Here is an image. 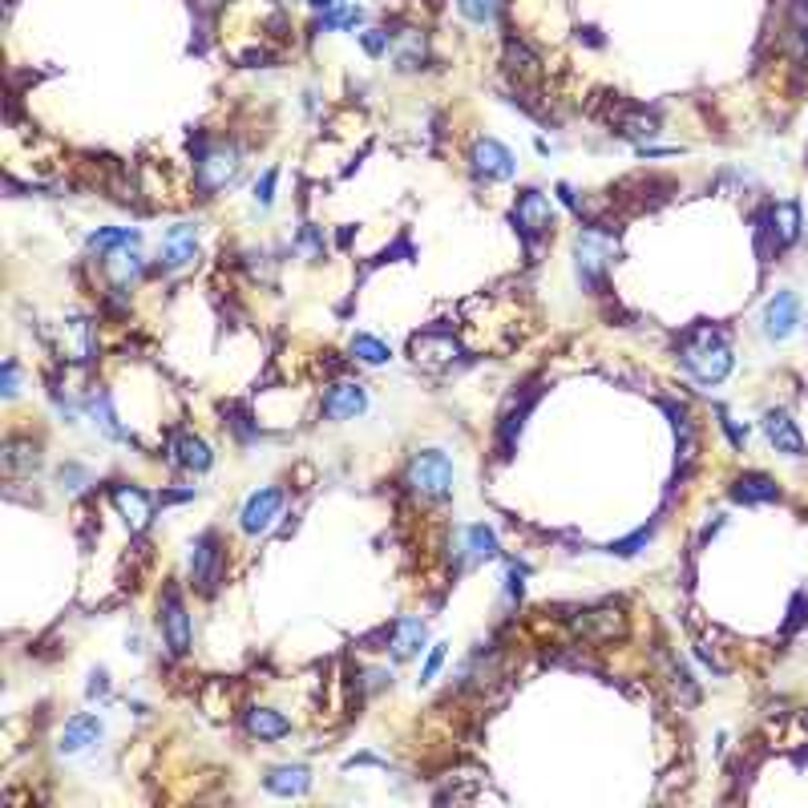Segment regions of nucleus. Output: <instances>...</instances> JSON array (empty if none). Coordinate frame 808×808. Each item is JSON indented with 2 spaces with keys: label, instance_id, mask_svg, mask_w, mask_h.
<instances>
[{
  "label": "nucleus",
  "instance_id": "obj_19",
  "mask_svg": "<svg viewBox=\"0 0 808 808\" xmlns=\"http://www.w3.org/2000/svg\"><path fill=\"white\" fill-rule=\"evenodd\" d=\"M764 433L776 445V453H788V457L804 453V437H800V429H796V421L788 413H768L764 417Z\"/></svg>",
  "mask_w": 808,
  "mask_h": 808
},
{
  "label": "nucleus",
  "instance_id": "obj_21",
  "mask_svg": "<svg viewBox=\"0 0 808 808\" xmlns=\"http://www.w3.org/2000/svg\"><path fill=\"white\" fill-rule=\"evenodd\" d=\"M170 461L182 465V469H190V473H202V469H211V445L190 437V433H182V437L170 441Z\"/></svg>",
  "mask_w": 808,
  "mask_h": 808
},
{
  "label": "nucleus",
  "instance_id": "obj_23",
  "mask_svg": "<svg viewBox=\"0 0 808 808\" xmlns=\"http://www.w3.org/2000/svg\"><path fill=\"white\" fill-rule=\"evenodd\" d=\"M732 497L744 501V505H760V501H776L780 489H776V481L764 477V473H744V477L732 485Z\"/></svg>",
  "mask_w": 808,
  "mask_h": 808
},
{
  "label": "nucleus",
  "instance_id": "obj_31",
  "mask_svg": "<svg viewBox=\"0 0 808 808\" xmlns=\"http://www.w3.org/2000/svg\"><path fill=\"white\" fill-rule=\"evenodd\" d=\"M457 9H461L465 21H473V25H489V21L497 17V9H501V0H457Z\"/></svg>",
  "mask_w": 808,
  "mask_h": 808
},
{
  "label": "nucleus",
  "instance_id": "obj_17",
  "mask_svg": "<svg viewBox=\"0 0 808 808\" xmlns=\"http://www.w3.org/2000/svg\"><path fill=\"white\" fill-rule=\"evenodd\" d=\"M606 259H611V243L606 239H598V235L578 239V279L586 287H598V279L606 271Z\"/></svg>",
  "mask_w": 808,
  "mask_h": 808
},
{
  "label": "nucleus",
  "instance_id": "obj_26",
  "mask_svg": "<svg viewBox=\"0 0 808 808\" xmlns=\"http://www.w3.org/2000/svg\"><path fill=\"white\" fill-rule=\"evenodd\" d=\"M461 550L469 554V562H493L497 558V538L485 526H469V530H461Z\"/></svg>",
  "mask_w": 808,
  "mask_h": 808
},
{
  "label": "nucleus",
  "instance_id": "obj_15",
  "mask_svg": "<svg viewBox=\"0 0 808 808\" xmlns=\"http://www.w3.org/2000/svg\"><path fill=\"white\" fill-rule=\"evenodd\" d=\"M457 356H461V344H457L453 336L425 332V336L413 340V360H417L421 368H445V364H453Z\"/></svg>",
  "mask_w": 808,
  "mask_h": 808
},
{
  "label": "nucleus",
  "instance_id": "obj_12",
  "mask_svg": "<svg viewBox=\"0 0 808 808\" xmlns=\"http://www.w3.org/2000/svg\"><path fill=\"white\" fill-rule=\"evenodd\" d=\"M194 259H198V227H190V223L170 227L166 239H162V267L166 271H182Z\"/></svg>",
  "mask_w": 808,
  "mask_h": 808
},
{
  "label": "nucleus",
  "instance_id": "obj_38",
  "mask_svg": "<svg viewBox=\"0 0 808 808\" xmlns=\"http://www.w3.org/2000/svg\"><path fill=\"white\" fill-rule=\"evenodd\" d=\"M106 691H110V679H106V671H97L89 683V695H106Z\"/></svg>",
  "mask_w": 808,
  "mask_h": 808
},
{
  "label": "nucleus",
  "instance_id": "obj_29",
  "mask_svg": "<svg viewBox=\"0 0 808 808\" xmlns=\"http://www.w3.org/2000/svg\"><path fill=\"white\" fill-rule=\"evenodd\" d=\"M348 352H352V360H356V364H368V368H380V364H388V360H392L388 344H380L376 336H356V340L348 344Z\"/></svg>",
  "mask_w": 808,
  "mask_h": 808
},
{
  "label": "nucleus",
  "instance_id": "obj_37",
  "mask_svg": "<svg viewBox=\"0 0 808 808\" xmlns=\"http://www.w3.org/2000/svg\"><path fill=\"white\" fill-rule=\"evenodd\" d=\"M17 384H21V376H17V364L9 360V364H5V396H17V392H21Z\"/></svg>",
  "mask_w": 808,
  "mask_h": 808
},
{
  "label": "nucleus",
  "instance_id": "obj_10",
  "mask_svg": "<svg viewBox=\"0 0 808 808\" xmlns=\"http://www.w3.org/2000/svg\"><path fill=\"white\" fill-rule=\"evenodd\" d=\"M219 566H223V550H219V534H202L190 550V578L202 590H215L219 582Z\"/></svg>",
  "mask_w": 808,
  "mask_h": 808
},
{
  "label": "nucleus",
  "instance_id": "obj_9",
  "mask_svg": "<svg viewBox=\"0 0 808 808\" xmlns=\"http://www.w3.org/2000/svg\"><path fill=\"white\" fill-rule=\"evenodd\" d=\"M101 736H106V724H101L97 716H73L65 728H61V736H57V752L61 756H81V752H89Z\"/></svg>",
  "mask_w": 808,
  "mask_h": 808
},
{
  "label": "nucleus",
  "instance_id": "obj_28",
  "mask_svg": "<svg viewBox=\"0 0 808 808\" xmlns=\"http://www.w3.org/2000/svg\"><path fill=\"white\" fill-rule=\"evenodd\" d=\"M772 231L780 235L776 239L780 247L796 243V235H800V207H796V202H780V207L772 211Z\"/></svg>",
  "mask_w": 808,
  "mask_h": 808
},
{
  "label": "nucleus",
  "instance_id": "obj_8",
  "mask_svg": "<svg viewBox=\"0 0 808 808\" xmlns=\"http://www.w3.org/2000/svg\"><path fill=\"white\" fill-rule=\"evenodd\" d=\"M364 409H368V392L356 380H340L324 396V417L328 421H356Z\"/></svg>",
  "mask_w": 808,
  "mask_h": 808
},
{
  "label": "nucleus",
  "instance_id": "obj_2",
  "mask_svg": "<svg viewBox=\"0 0 808 808\" xmlns=\"http://www.w3.org/2000/svg\"><path fill=\"white\" fill-rule=\"evenodd\" d=\"M453 481H457V469H453V461H449L445 453H437V449L417 453V457L409 461V473H404V485H409L413 493H421V497H429V501L449 497V493H453Z\"/></svg>",
  "mask_w": 808,
  "mask_h": 808
},
{
  "label": "nucleus",
  "instance_id": "obj_16",
  "mask_svg": "<svg viewBox=\"0 0 808 808\" xmlns=\"http://www.w3.org/2000/svg\"><path fill=\"white\" fill-rule=\"evenodd\" d=\"M101 267H106V279L114 283V291H130V287L142 279V255H138L134 247L110 251L106 259H101Z\"/></svg>",
  "mask_w": 808,
  "mask_h": 808
},
{
  "label": "nucleus",
  "instance_id": "obj_25",
  "mask_svg": "<svg viewBox=\"0 0 808 808\" xmlns=\"http://www.w3.org/2000/svg\"><path fill=\"white\" fill-rule=\"evenodd\" d=\"M118 247H138V231L134 227H101L97 235H89V251L97 259H106Z\"/></svg>",
  "mask_w": 808,
  "mask_h": 808
},
{
  "label": "nucleus",
  "instance_id": "obj_20",
  "mask_svg": "<svg viewBox=\"0 0 808 808\" xmlns=\"http://www.w3.org/2000/svg\"><path fill=\"white\" fill-rule=\"evenodd\" d=\"M578 631L594 643H611L615 635H623V611L615 606H602V611H586V619H578Z\"/></svg>",
  "mask_w": 808,
  "mask_h": 808
},
{
  "label": "nucleus",
  "instance_id": "obj_14",
  "mask_svg": "<svg viewBox=\"0 0 808 808\" xmlns=\"http://www.w3.org/2000/svg\"><path fill=\"white\" fill-rule=\"evenodd\" d=\"M110 497H114V505L122 510V518H126V526H130L134 534L150 526V518H154V501H150L146 489H138V485H114Z\"/></svg>",
  "mask_w": 808,
  "mask_h": 808
},
{
  "label": "nucleus",
  "instance_id": "obj_3",
  "mask_svg": "<svg viewBox=\"0 0 808 808\" xmlns=\"http://www.w3.org/2000/svg\"><path fill=\"white\" fill-rule=\"evenodd\" d=\"M239 150L219 142V146H207L198 154V166H194V178H198V190L202 194H219L223 186H231L239 178Z\"/></svg>",
  "mask_w": 808,
  "mask_h": 808
},
{
  "label": "nucleus",
  "instance_id": "obj_7",
  "mask_svg": "<svg viewBox=\"0 0 808 808\" xmlns=\"http://www.w3.org/2000/svg\"><path fill=\"white\" fill-rule=\"evenodd\" d=\"M469 162H473V170H477L481 178H489V182L514 178V170H518L514 154L505 150L501 142H493V138H477V142H473V154H469Z\"/></svg>",
  "mask_w": 808,
  "mask_h": 808
},
{
  "label": "nucleus",
  "instance_id": "obj_18",
  "mask_svg": "<svg viewBox=\"0 0 808 808\" xmlns=\"http://www.w3.org/2000/svg\"><path fill=\"white\" fill-rule=\"evenodd\" d=\"M263 784L275 796H303V792L312 788V772L303 768V764H279V768H271L263 776Z\"/></svg>",
  "mask_w": 808,
  "mask_h": 808
},
{
  "label": "nucleus",
  "instance_id": "obj_35",
  "mask_svg": "<svg viewBox=\"0 0 808 808\" xmlns=\"http://www.w3.org/2000/svg\"><path fill=\"white\" fill-rule=\"evenodd\" d=\"M441 663H445V643H433V651H429V659H425V671H421V683H429V679H437V671H441Z\"/></svg>",
  "mask_w": 808,
  "mask_h": 808
},
{
  "label": "nucleus",
  "instance_id": "obj_30",
  "mask_svg": "<svg viewBox=\"0 0 808 808\" xmlns=\"http://www.w3.org/2000/svg\"><path fill=\"white\" fill-rule=\"evenodd\" d=\"M37 445H29V441H9L5 445V469L9 473H33L37 469Z\"/></svg>",
  "mask_w": 808,
  "mask_h": 808
},
{
  "label": "nucleus",
  "instance_id": "obj_5",
  "mask_svg": "<svg viewBox=\"0 0 808 808\" xmlns=\"http://www.w3.org/2000/svg\"><path fill=\"white\" fill-rule=\"evenodd\" d=\"M514 223L522 227L526 239L550 235L554 231V202L542 190H522L518 194V207H514Z\"/></svg>",
  "mask_w": 808,
  "mask_h": 808
},
{
  "label": "nucleus",
  "instance_id": "obj_24",
  "mask_svg": "<svg viewBox=\"0 0 808 808\" xmlns=\"http://www.w3.org/2000/svg\"><path fill=\"white\" fill-rule=\"evenodd\" d=\"M247 732L259 736V740H283L291 732V724L279 712H271V707H251L247 712Z\"/></svg>",
  "mask_w": 808,
  "mask_h": 808
},
{
  "label": "nucleus",
  "instance_id": "obj_22",
  "mask_svg": "<svg viewBox=\"0 0 808 808\" xmlns=\"http://www.w3.org/2000/svg\"><path fill=\"white\" fill-rule=\"evenodd\" d=\"M392 659H413L425 647V623L421 619H400L392 627Z\"/></svg>",
  "mask_w": 808,
  "mask_h": 808
},
{
  "label": "nucleus",
  "instance_id": "obj_4",
  "mask_svg": "<svg viewBox=\"0 0 808 808\" xmlns=\"http://www.w3.org/2000/svg\"><path fill=\"white\" fill-rule=\"evenodd\" d=\"M279 514H283V489L267 485V489H259V493H251V497H247L243 514H239V526H243V534L259 538V534H267V530L275 526V518H279Z\"/></svg>",
  "mask_w": 808,
  "mask_h": 808
},
{
  "label": "nucleus",
  "instance_id": "obj_27",
  "mask_svg": "<svg viewBox=\"0 0 808 808\" xmlns=\"http://www.w3.org/2000/svg\"><path fill=\"white\" fill-rule=\"evenodd\" d=\"M89 413H93V425L106 433V437H114V441H126V429L118 425V413H114V404H110V396L106 392H97L93 400H89Z\"/></svg>",
  "mask_w": 808,
  "mask_h": 808
},
{
  "label": "nucleus",
  "instance_id": "obj_13",
  "mask_svg": "<svg viewBox=\"0 0 808 808\" xmlns=\"http://www.w3.org/2000/svg\"><path fill=\"white\" fill-rule=\"evenodd\" d=\"M57 348H61V356H65V360H73V364L93 360V324H89V320H81V316H73V320H65V324H57Z\"/></svg>",
  "mask_w": 808,
  "mask_h": 808
},
{
  "label": "nucleus",
  "instance_id": "obj_39",
  "mask_svg": "<svg viewBox=\"0 0 808 808\" xmlns=\"http://www.w3.org/2000/svg\"><path fill=\"white\" fill-rule=\"evenodd\" d=\"M308 5H312V9H336L340 0H308Z\"/></svg>",
  "mask_w": 808,
  "mask_h": 808
},
{
  "label": "nucleus",
  "instance_id": "obj_32",
  "mask_svg": "<svg viewBox=\"0 0 808 808\" xmlns=\"http://www.w3.org/2000/svg\"><path fill=\"white\" fill-rule=\"evenodd\" d=\"M360 17H364L360 9H352V5H348V9H340V5H336V9H328V13H324L320 29H356V25H360Z\"/></svg>",
  "mask_w": 808,
  "mask_h": 808
},
{
  "label": "nucleus",
  "instance_id": "obj_33",
  "mask_svg": "<svg viewBox=\"0 0 808 808\" xmlns=\"http://www.w3.org/2000/svg\"><path fill=\"white\" fill-rule=\"evenodd\" d=\"M647 542H651V530H635L627 542H615V546H611V554L631 558V554H639V546H647Z\"/></svg>",
  "mask_w": 808,
  "mask_h": 808
},
{
  "label": "nucleus",
  "instance_id": "obj_11",
  "mask_svg": "<svg viewBox=\"0 0 808 808\" xmlns=\"http://www.w3.org/2000/svg\"><path fill=\"white\" fill-rule=\"evenodd\" d=\"M796 320H800L796 295H792V291H776V295L768 299V308H764V336H768V340H788V336L796 332Z\"/></svg>",
  "mask_w": 808,
  "mask_h": 808
},
{
  "label": "nucleus",
  "instance_id": "obj_36",
  "mask_svg": "<svg viewBox=\"0 0 808 808\" xmlns=\"http://www.w3.org/2000/svg\"><path fill=\"white\" fill-rule=\"evenodd\" d=\"M364 49H368L372 57H380V53L388 49V33H368V37H364Z\"/></svg>",
  "mask_w": 808,
  "mask_h": 808
},
{
  "label": "nucleus",
  "instance_id": "obj_1",
  "mask_svg": "<svg viewBox=\"0 0 808 808\" xmlns=\"http://www.w3.org/2000/svg\"><path fill=\"white\" fill-rule=\"evenodd\" d=\"M679 360H683V368L691 372V380L703 384V388L720 384V380L732 372V348H728V340H724L712 324H699V328L683 340Z\"/></svg>",
  "mask_w": 808,
  "mask_h": 808
},
{
  "label": "nucleus",
  "instance_id": "obj_6",
  "mask_svg": "<svg viewBox=\"0 0 808 808\" xmlns=\"http://www.w3.org/2000/svg\"><path fill=\"white\" fill-rule=\"evenodd\" d=\"M158 627H162V639L170 643L174 655H186L190 651V615L182 606V594L170 586L162 594V615H158Z\"/></svg>",
  "mask_w": 808,
  "mask_h": 808
},
{
  "label": "nucleus",
  "instance_id": "obj_34",
  "mask_svg": "<svg viewBox=\"0 0 808 808\" xmlns=\"http://www.w3.org/2000/svg\"><path fill=\"white\" fill-rule=\"evenodd\" d=\"M275 170H267L259 182H255V202H259V207H271V202H275Z\"/></svg>",
  "mask_w": 808,
  "mask_h": 808
}]
</instances>
